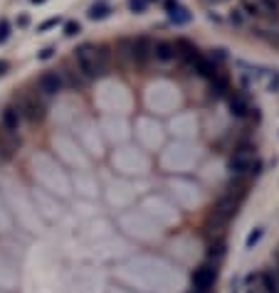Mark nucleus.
<instances>
[{
    "instance_id": "obj_10",
    "label": "nucleus",
    "mask_w": 279,
    "mask_h": 293,
    "mask_svg": "<svg viewBox=\"0 0 279 293\" xmlns=\"http://www.w3.org/2000/svg\"><path fill=\"white\" fill-rule=\"evenodd\" d=\"M227 106H230V114L237 116V118H245L250 114V104L242 94H230L227 96Z\"/></svg>"
},
{
    "instance_id": "obj_8",
    "label": "nucleus",
    "mask_w": 279,
    "mask_h": 293,
    "mask_svg": "<svg viewBox=\"0 0 279 293\" xmlns=\"http://www.w3.org/2000/svg\"><path fill=\"white\" fill-rule=\"evenodd\" d=\"M129 47H131V59L139 62V64H146V62L151 59V55H153V45H151L146 37H136V40H131Z\"/></svg>"
},
{
    "instance_id": "obj_6",
    "label": "nucleus",
    "mask_w": 279,
    "mask_h": 293,
    "mask_svg": "<svg viewBox=\"0 0 279 293\" xmlns=\"http://www.w3.org/2000/svg\"><path fill=\"white\" fill-rule=\"evenodd\" d=\"M237 207H240V200L222 195V197L215 202V207H212L210 215H215V217H220V220H225V222H230L235 215H237Z\"/></svg>"
},
{
    "instance_id": "obj_22",
    "label": "nucleus",
    "mask_w": 279,
    "mask_h": 293,
    "mask_svg": "<svg viewBox=\"0 0 279 293\" xmlns=\"http://www.w3.org/2000/svg\"><path fill=\"white\" fill-rule=\"evenodd\" d=\"M60 22H62L60 17H50V20H45V22H42V25H40L37 30H40V32H45V30H50V27H57Z\"/></svg>"
},
{
    "instance_id": "obj_18",
    "label": "nucleus",
    "mask_w": 279,
    "mask_h": 293,
    "mask_svg": "<svg viewBox=\"0 0 279 293\" xmlns=\"http://www.w3.org/2000/svg\"><path fill=\"white\" fill-rule=\"evenodd\" d=\"M208 256H210V259H212V256H217V259H220V256H225V244H222V241H217V244L212 241V244H210V249H208Z\"/></svg>"
},
{
    "instance_id": "obj_5",
    "label": "nucleus",
    "mask_w": 279,
    "mask_h": 293,
    "mask_svg": "<svg viewBox=\"0 0 279 293\" xmlns=\"http://www.w3.org/2000/svg\"><path fill=\"white\" fill-rule=\"evenodd\" d=\"M37 89H40L42 96H55V94H60V91L65 89V76H62L60 72L42 74L40 81H37Z\"/></svg>"
},
{
    "instance_id": "obj_27",
    "label": "nucleus",
    "mask_w": 279,
    "mask_h": 293,
    "mask_svg": "<svg viewBox=\"0 0 279 293\" xmlns=\"http://www.w3.org/2000/svg\"><path fill=\"white\" fill-rule=\"evenodd\" d=\"M190 293H210V291H195V289H190Z\"/></svg>"
},
{
    "instance_id": "obj_21",
    "label": "nucleus",
    "mask_w": 279,
    "mask_h": 293,
    "mask_svg": "<svg viewBox=\"0 0 279 293\" xmlns=\"http://www.w3.org/2000/svg\"><path fill=\"white\" fill-rule=\"evenodd\" d=\"M7 37H10V22L7 20H0V45L7 42Z\"/></svg>"
},
{
    "instance_id": "obj_1",
    "label": "nucleus",
    "mask_w": 279,
    "mask_h": 293,
    "mask_svg": "<svg viewBox=\"0 0 279 293\" xmlns=\"http://www.w3.org/2000/svg\"><path fill=\"white\" fill-rule=\"evenodd\" d=\"M74 57H77V67L79 74L84 79H94V76H101L104 74V50H99L96 45H82L74 50Z\"/></svg>"
},
{
    "instance_id": "obj_12",
    "label": "nucleus",
    "mask_w": 279,
    "mask_h": 293,
    "mask_svg": "<svg viewBox=\"0 0 279 293\" xmlns=\"http://www.w3.org/2000/svg\"><path fill=\"white\" fill-rule=\"evenodd\" d=\"M166 10H168V17H171L173 22H178V25H183V22H188V20H190L188 10H186V7H181L176 0H166Z\"/></svg>"
},
{
    "instance_id": "obj_13",
    "label": "nucleus",
    "mask_w": 279,
    "mask_h": 293,
    "mask_svg": "<svg viewBox=\"0 0 279 293\" xmlns=\"http://www.w3.org/2000/svg\"><path fill=\"white\" fill-rule=\"evenodd\" d=\"M195 72L200 74L203 79H215L220 69H217V64H215V59H205V57H200L198 62H195V67H193Z\"/></svg>"
},
{
    "instance_id": "obj_26",
    "label": "nucleus",
    "mask_w": 279,
    "mask_h": 293,
    "mask_svg": "<svg viewBox=\"0 0 279 293\" xmlns=\"http://www.w3.org/2000/svg\"><path fill=\"white\" fill-rule=\"evenodd\" d=\"M7 69H10V64H7L5 59H0V76H2V74H7Z\"/></svg>"
},
{
    "instance_id": "obj_25",
    "label": "nucleus",
    "mask_w": 279,
    "mask_h": 293,
    "mask_svg": "<svg viewBox=\"0 0 279 293\" xmlns=\"http://www.w3.org/2000/svg\"><path fill=\"white\" fill-rule=\"evenodd\" d=\"M17 25H20V27H27V25H30V17H27V15H20Z\"/></svg>"
},
{
    "instance_id": "obj_20",
    "label": "nucleus",
    "mask_w": 279,
    "mask_h": 293,
    "mask_svg": "<svg viewBox=\"0 0 279 293\" xmlns=\"http://www.w3.org/2000/svg\"><path fill=\"white\" fill-rule=\"evenodd\" d=\"M79 32H82V25H79V22H74V20L65 22V35H67V37H74V35H79Z\"/></svg>"
},
{
    "instance_id": "obj_11",
    "label": "nucleus",
    "mask_w": 279,
    "mask_h": 293,
    "mask_svg": "<svg viewBox=\"0 0 279 293\" xmlns=\"http://www.w3.org/2000/svg\"><path fill=\"white\" fill-rule=\"evenodd\" d=\"M153 57H156L158 62H171V59H176V45H173V42H166V40L156 42V45H153Z\"/></svg>"
},
{
    "instance_id": "obj_7",
    "label": "nucleus",
    "mask_w": 279,
    "mask_h": 293,
    "mask_svg": "<svg viewBox=\"0 0 279 293\" xmlns=\"http://www.w3.org/2000/svg\"><path fill=\"white\" fill-rule=\"evenodd\" d=\"M176 45V57H181L183 62H186V67H195V62L203 57L200 52H198V47L193 45V42H188V40H178V42H173Z\"/></svg>"
},
{
    "instance_id": "obj_28",
    "label": "nucleus",
    "mask_w": 279,
    "mask_h": 293,
    "mask_svg": "<svg viewBox=\"0 0 279 293\" xmlns=\"http://www.w3.org/2000/svg\"><path fill=\"white\" fill-rule=\"evenodd\" d=\"M32 2H37V5H42V2H45V0H32Z\"/></svg>"
},
{
    "instance_id": "obj_19",
    "label": "nucleus",
    "mask_w": 279,
    "mask_h": 293,
    "mask_svg": "<svg viewBox=\"0 0 279 293\" xmlns=\"http://www.w3.org/2000/svg\"><path fill=\"white\" fill-rule=\"evenodd\" d=\"M146 2L148 0H129V10L134 15H141V12H146Z\"/></svg>"
},
{
    "instance_id": "obj_23",
    "label": "nucleus",
    "mask_w": 279,
    "mask_h": 293,
    "mask_svg": "<svg viewBox=\"0 0 279 293\" xmlns=\"http://www.w3.org/2000/svg\"><path fill=\"white\" fill-rule=\"evenodd\" d=\"M52 57H55V47H45V50L37 55V59H40V62H47V59H52Z\"/></svg>"
},
{
    "instance_id": "obj_16",
    "label": "nucleus",
    "mask_w": 279,
    "mask_h": 293,
    "mask_svg": "<svg viewBox=\"0 0 279 293\" xmlns=\"http://www.w3.org/2000/svg\"><path fill=\"white\" fill-rule=\"evenodd\" d=\"M262 234H265V229H262V227H255V229L250 232L247 241H245V244H247V249H255V244H257V241L262 239Z\"/></svg>"
},
{
    "instance_id": "obj_9",
    "label": "nucleus",
    "mask_w": 279,
    "mask_h": 293,
    "mask_svg": "<svg viewBox=\"0 0 279 293\" xmlns=\"http://www.w3.org/2000/svg\"><path fill=\"white\" fill-rule=\"evenodd\" d=\"M22 126V114L17 106H5L2 111V131L5 133H17Z\"/></svg>"
},
{
    "instance_id": "obj_17",
    "label": "nucleus",
    "mask_w": 279,
    "mask_h": 293,
    "mask_svg": "<svg viewBox=\"0 0 279 293\" xmlns=\"http://www.w3.org/2000/svg\"><path fill=\"white\" fill-rule=\"evenodd\" d=\"M62 76H67V81H65V84H70L72 89H79V86L84 84V76H82V74H74V72H62Z\"/></svg>"
},
{
    "instance_id": "obj_14",
    "label": "nucleus",
    "mask_w": 279,
    "mask_h": 293,
    "mask_svg": "<svg viewBox=\"0 0 279 293\" xmlns=\"http://www.w3.org/2000/svg\"><path fill=\"white\" fill-rule=\"evenodd\" d=\"M257 281H260V289H262V293H279V281L275 279V274H272V271H262V274L257 276Z\"/></svg>"
},
{
    "instance_id": "obj_29",
    "label": "nucleus",
    "mask_w": 279,
    "mask_h": 293,
    "mask_svg": "<svg viewBox=\"0 0 279 293\" xmlns=\"http://www.w3.org/2000/svg\"><path fill=\"white\" fill-rule=\"evenodd\" d=\"M250 293H255V291H250Z\"/></svg>"
},
{
    "instance_id": "obj_15",
    "label": "nucleus",
    "mask_w": 279,
    "mask_h": 293,
    "mask_svg": "<svg viewBox=\"0 0 279 293\" xmlns=\"http://www.w3.org/2000/svg\"><path fill=\"white\" fill-rule=\"evenodd\" d=\"M111 15V7L106 5V2H96V5H92L89 10H87V17L89 20H106Z\"/></svg>"
},
{
    "instance_id": "obj_24",
    "label": "nucleus",
    "mask_w": 279,
    "mask_h": 293,
    "mask_svg": "<svg viewBox=\"0 0 279 293\" xmlns=\"http://www.w3.org/2000/svg\"><path fill=\"white\" fill-rule=\"evenodd\" d=\"M270 91H272V94H279V72H275L270 76Z\"/></svg>"
},
{
    "instance_id": "obj_4",
    "label": "nucleus",
    "mask_w": 279,
    "mask_h": 293,
    "mask_svg": "<svg viewBox=\"0 0 279 293\" xmlns=\"http://www.w3.org/2000/svg\"><path fill=\"white\" fill-rule=\"evenodd\" d=\"M252 160H255L252 148L242 146V148H237V150H235V155L230 158L227 168H230V173H232V175H247V170H250Z\"/></svg>"
},
{
    "instance_id": "obj_2",
    "label": "nucleus",
    "mask_w": 279,
    "mask_h": 293,
    "mask_svg": "<svg viewBox=\"0 0 279 293\" xmlns=\"http://www.w3.org/2000/svg\"><path fill=\"white\" fill-rule=\"evenodd\" d=\"M17 109H20L22 118H27V121H32V123H35V121H42V118H45V111H47L45 101L37 99V94H27Z\"/></svg>"
},
{
    "instance_id": "obj_3",
    "label": "nucleus",
    "mask_w": 279,
    "mask_h": 293,
    "mask_svg": "<svg viewBox=\"0 0 279 293\" xmlns=\"http://www.w3.org/2000/svg\"><path fill=\"white\" fill-rule=\"evenodd\" d=\"M215 279H217V264L215 266L212 264H203V266H198L190 274V284H193L195 291H210L212 284H215Z\"/></svg>"
}]
</instances>
